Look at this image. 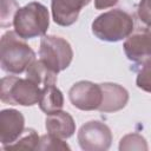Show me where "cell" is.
Here are the masks:
<instances>
[{
	"label": "cell",
	"instance_id": "1",
	"mask_svg": "<svg viewBox=\"0 0 151 151\" xmlns=\"http://www.w3.org/2000/svg\"><path fill=\"white\" fill-rule=\"evenodd\" d=\"M34 60V51L15 32L8 31L1 37L0 65L2 71L11 74H20Z\"/></svg>",
	"mask_w": 151,
	"mask_h": 151
},
{
	"label": "cell",
	"instance_id": "2",
	"mask_svg": "<svg viewBox=\"0 0 151 151\" xmlns=\"http://www.w3.org/2000/svg\"><path fill=\"white\" fill-rule=\"evenodd\" d=\"M133 31L132 17L123 9H111L98 15L92 22V33L103 41H120Z\"/></svg>",
	"mask_w": 151,
	"mask_h": 151
},
{
	"label": "cell",
	"instance_id": "3",
	"mask_svg": "<svg viewBox=\"0 0 151 151\" xmlns=\"http://www.w3.org/2000/svg\"><path fill=\"white\" fill-rule=\"evenodd\" d=\"M14 32L22 39L45 35L50 26V14L46 6L40 2H29L20 7L15 14Z\"/></svg>",
	"mask_w": 151,
	"mask_h": 151
},
{
	"label": "cell",
	"instance_id": "4",
	"mask_svg": "<svg viewBox=\"0 0 151 151\" xmlns=\"http://www.w3.org/2000/svg\"><path fill=\"white\" fill-rule=\"evenodd\" d=\"M41 87L34 84L28 78L21 79L8 76L1 79L0 98L1 101L9 105L33 106L39 103L41 96Z\"/></svg>",
	"mask_w": 151,
	"mask_h": 151
},
{
	"label": "cell",
	"instance_id": "5",
	"mask_svg": "<svg viewBox=\"0 0 151 151\" xmlns=\"http://www.w3.org/2000/svg\"><path fill=\"white\" fill-rule=\"evenodd\" d=\"M40 60L55 73L66 70L73 59V51L67 40L55 35H42L39 48Z\"/></svg>",
	"mask_w": 151,
	"mask_h": 151
},
{
	"label": "cell",
	"instance_id": "6",
	"mask_svg": "<svg viewBox=\"0 0 151 151\" xmlns=\"http://www.w3.org/2000/svg\"><path fill=\"white\" fill-rule=\"evenodd\" d=\"M78 143L85 151H106L111 146L112 133L106 124L90 120L79 129Z\"/></svg>",
	"mask_w": 151,
	"mask_h": 151
},
{
	"label": "cell",
	"instance_id": "7",
	"mask_svg": "<svg viewBox=\"0 0 151 151\" xmlns=\"http://www.w3.org/2000/svg\"><path fill=\"white\" fill-rule=\"evenodd\" d=\"M68 98L72 105L81 111L98 110L103 100L100 84H94L87 80L78 81L70 88Z\"/></svg>",
	"mask_w": 151,
	"mask_h": 151
},
{
	"label": "cell",
	"instance_id": "8",
	"mask_svg": "<svg viewBox=\"0 0 151 151\" xmlns=\"http://www.w3.org/2000/svg\"><path fill=\"white\" fill-rule=\"evenodd\" d=\"M25 118L21 112L14 109H6L0 112V142L2 146L14 143L24 132Z\"/></svg>",
	"mask_w": 151,
	"mask_h": 151
},
{
	"label": "cell",
	"instance_id": "9",
	"mask_svg": "<svg viewBox=\"0 0 151 151\" xmlns=\"http://www.w3.org/2000/svg\"><path fill=\"white\" fill-rule=\"evenodd\" d=\"M90 2L91 0H51L54 22L60 26L73 25L78 20L80 11Z\"/></svg>",
	"mask_w": 151,
	"mask_h": 151
},
{
	"label": "cell",
	"instance_id": "10",
	"mask_svg": "<svg viewBox=\"0 0 151 151\" xmlns=\"http://www.w3.org/2000/svg\"><path fill=\"white\" fill-rule=\"evenodd\" d=\"M103 92V100L99 106L100 112H116L124 109L129 101V92L125 87L114 83L100 84Z\"/></svg>",
	"mask_w": 151,
	"mask_h": 151
},
{
	"label": "cell",
	"instance_id": "11",
	"mask_svg": "<svg viewBox=\"0 0 151 151\" xmlns=\"http://www.w3.org/2000/svg\"><path fill=\"white\" fill-rule=\"evenodd\" d=\"M123 47L127 59L133 63H143L151 58V42L145 29L129 35Z\"/></svg>",
	"mask_w": 151,
	"mask_h": 151
},
{
	"label": "cell",
	"instance_id": "12",
	"mask_svg": "<svg viewBox=\"0 0 151 151\" xmlns=\"http://www.w3.org/2000/svg\"><path fill=\"white\" fill-rule=\"evenodd\" d=\"M45 127L48 133H52L63 139L72 137L76 132V123L72 116L61 110L47 114L45 120Z\"/></svg>",
	"mask_w": 151,
	"mask_h": 151
},
{
	"label": "cell",
	"instance_id": "13",
	"mask_svg": "<svg viewBox=\"0 0 151 151\" xmlns=\"http://www.w3.org/2000/svg\"><path fill=\"white\" fill-rule=\"evenodd\" d=\"M57 74L58 73L52 71L40 59L34 60L26 70V78L32 80L34 84H37L41 88L50 86V85H55Z\"/></svg>",
	"mask_w": 151,
	"mask_h": 151
},
{
	"label": "cell",
	"instance_id": "14",
	"mask_svg": "<svg viewBox=\"0 0 151 151\" xmlns=\"http://www.w3.org/2000/svg\"><path fill=\"white\" fill-rule=\"evenodd\" d=\"M39 107L46 114L60 111L64 106V96L61 91L54 85L46 86L41 90V96L39 99Z\"/></svg>",
	"mask_w": 151,
	"mask_h": 151
},
{
	"label": "cell",
	"instance_id": "15",
	"mask_svg": "<svg viewBox=\"0 0 151 151\" xmlns=\"http://www.w3.org/2000/svg\"><path fill=\"white\" fill-rule=\"evenodd\" d=\"M40 137L33 129L24 130L22 134L12 144L2 146L4 150H37Z\"/></svg>",
	"mask_w": 151,
	"mask_h": 151
},
{
	"label": "cell",
	"instance_id": "16",
	"mask_svg": "<svg viewBox=\"0 0 151 151\" xmlns=\"http://www.w3.org/2000/svg\"><path fill=\"white\" fill-rule=\"evenodd\" d=\"M19 4L17 0H1V9H0V26L9 27L13 25L17 12L19 11Z\"/></svg>",
	"mask_w": 151,
	"mask_h": 151
},
{
	"label": "cell",
	"instance_id": "17",
	"mask_svg": "<svg viewBox=\"0 0 151 151\" xmlns=\"http://www.w3.org/2000/svg\"><path fill=\"white\" fill-rule=\"evenodd\" d=\"M71 147L66 142L63 140V138H59L52 133L44 134L40 137V142L38 144L37 150L39 151H55V150H70Z\"/></svg>",
	"mask_w": 151,
	"mask_h": 151
},
{
	"label": "cell",
	"instance_id": "18",
	"mask_svg": "<svg viewBox=\"0 0 151 151\" xmlns=\"http://www.w3.org/2000/svg\"><path fill=\"white\" fill-rule=\"evenodd\" d=\"M149 149L147 143L143 136L139 133H129L124 136L119 142V150H144L146 151Z\"/></svg>",
	"mask_w": 151,
	"mask_h": 151
},
{
	"label": "cell",
	"instance_id": "19",
	"mask_svg": "<svg viewBox=\"0 0 151 151\" xmlns=\"http://www.w3.org/2000/svg\"><path fill=\"white\" fill-rule=\"evenodd\" d=\"M136 84L140 90L151 93V58L142 63V67L137 74Z\"/></svg>",
	"mask_w": 151,
	"mask_h": 151
},
{
	"label": "cell",
	"instance_id": "20",
	"mask_svg": "<svg viewBox=\"0 0 151 151\" xmlns=\"http://www.w3.org/2000/svg\"><path fill=\"white\" fill-rule=\"evenodd\" d=\"M138 17L145 24H151V0H140L138 6Z\"/></svg>",
	"mask_w": 151,
	"mask_h": 151
},
{
	"label": "cell",
	"instance_id": "21",
	"mask_svg": "<svg viewBox=\"0 0 151 151\" xmlns=\"http://www.w3.org/2000/svg\"><path fill=\"white\" fill-rule=\"evenodd\" d=\"M117 2L118 0H94V7L97 9H106L114 6Z\"/></svg>",
	"mask_w": 151,
	"mask_h": 151
},
{
	"label": "cell",
	"instance_id": "22",
	"mask_svg": "<svg viewBox=\"0 0 151 151\" xmlns=\"http://www.w3.org/2000/svg\"><path fill=\"white\" fill-rule=\"evenodd\" d=\"M144 29H145L146 34L149 35V39H150V42H151V24L146 25V28H144Z\"/></svg>",
	"mask_w": 151,
	"mask_h": 151
}]
</instances>
